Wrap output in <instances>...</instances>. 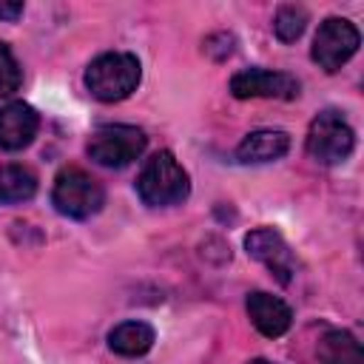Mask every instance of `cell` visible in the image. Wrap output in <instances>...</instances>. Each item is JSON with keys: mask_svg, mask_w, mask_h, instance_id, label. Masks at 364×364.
Returning a JSON list of instances; mask_svg holds the SVG:
<instances>
[{"mask_svg": "<svg viewBox=\"0 0 364 364\" xmlns=\"http://www.w3.org/2000/svg\"><path fill=\"white\" fill-rule=\"evenodd\" d=\"M142 65L128 51H105L85 68V88L100 102H119L136 91Z\"/></svg>", "mask_w": 364, "mask_h": 364, "instance_id": "6da1fadb", "label": "cell"}, {"mask_svg": "<svg viewBox=\"0 0 364 364\" xmlns=\"http://www.w3.org/2000/svg\"><path fill=\"white\" fill-rule=\"evenodd\" d=\"M136 193L151 208L179 205L191 193V176L171 151H159L142 165L136 176Z\"/></svg>", "mask_w": 364, "mask_h": 364, "instance_id": "7a4b0ae2", "label": "cell"}, {"mask_svg": "<svg viewBox=\"0 0 364 364\" xmlns=\"http://www.w3.org/2000/svg\"><path fill=\"white\" fill-rule=\"evenodd\" d=\"M51 205L68 219H91L105 205V188L88 171L68 165L57 173L51 188Z\"/></svg>", "mask_w": 364, "mask_h": 364, "instance_id": "3957f363", "label": "cell"}, {"mask_svg": "<svg viewBox=\"0 0 364 364\" xmlns=\"http://www.w3.org/2000/svg\"><path fill=\"white\" fill-rule=\"evenodd\" d=\"M355 148V131L338 111H321L307 131V154L321 165H341Z\"/></svg>", "mask_w": 364, "mask_h": 364, "instance_id": "277c9868", "label": "cell"}, {"mask_svg": "<svg viewBox=\"0 0 364 364\" xmlns=\"http://www.w3.org/2000/svg\"><path fill=\"white\" fill-rule=\"evenodd\" d=\"M145 145H148V136L142 128L125 125V122H111V125H100L91 134L88 156L105 168H122V165L139 159Z\"/></svg>", "mask_w": 364, "mask_h": 364, "instance_id": "5b68a950", "label": "cell"}, {"mask_svg": "<svg viewBox=\"0 0 364 364\" xmlns=\"http://www.w3.org/2000/svg\"><path fill=\"white\" fill-rule=\"evenodd\" d=\"M358 46H361V34L347 17H327L313 37L310 57L313 63H318V68L333 74L358 51Z\"/></svg>", "mask_w": 364, "mask_h": 364, "instance_id": "8992f818", "label": "cell"}, {"mask_svg": "<svg viewBox=\"0 0 364 364\" xmlns=\"http://www.w3.org/2000/svg\"><path fill=\"white\" fill-rule=\"evenodd\" d=\"M299 80L287 71H270V68H245L230 77V94L236 100H296L299 97Z\"/></svg>", "mask_w": 364, "mask_h": 364, "instance_id": "52a82bcc", "label": "cell"}, {"mask_svg": "<svg viewBox=\"0 0 364 364\" xmlns=\"http://www.w3.org/2000/svg\"><path fill=\"white\" fill-rule=\"evenodd\" d=\"M245 250L250 259L262 262L282 284H290L296 276V256L284 236L276 228H256L245 236Z\"/></svg>", "mask_w": 364, "mask_h": 364, "instance_id": "ba28073f", "label": "cell"}, {"mask_svg": "<svg viewBox=\"0 0 364 364\" xmlns=\"http://www.w3.org/2000/svg\"><path fill=\"white\" fill-rule=\"evenodd\" d=\"M40 131V117L28 102H6L0 105V148L3 151H23L34 142Z\"/></svg>", "mask_w": 364, "mask_h": 364, "instance_id": "9c48e42d", "label": "cell"}, {"mask_svg": "<svg viewBox=\"0 0 364 364\" xmlns=\"http://www.w3.org/2000/svg\"><path fill=\"white\" fill-rule=\"evenodd\" d=\"M247 316L253 321V327L267 336V338H279L290 330V321H293V310L279 299V296H270L264 290H253L247 293Z\"/></svg>", "mask_w": 364, "mask_h": 364, "instance_id": "30bf717a", "label": "cell"}, {"mask_svg": "<svg viewBox=\"0 0 364 364\" xmlns=\"http://www.w3.org/2000/svg\"><path fill=\"white\" fill-rule=\"evenodd\" d=\"M290 151V136L279 128H259L250 131L239 148H236V159L245 165H259V162H273L282 159Z\"/></svg>", "mask_w": 364, "mask_h": 364, "instance_id": "8fae6325", "label": "cell"}, {"mask_svg": "<svg viewBox=\"0 0 364 364\" xmlns=\"http://www.w3.org/2000/svg\"><path fill=\"white\" fill-rule=\"evenodd\" d=\"M154 338H156V333H154L151 324H145V321H122L108 333V347L117 355L136 358V355H145L154 347Z\"/></svg>", "mask_w": 364, "mask_h": 364, "instance_id": "7c38bea8", "label": "cell"}, {"mask_svg": "<svg viewBox=\"0 0 364 364\" xmlns=\"http://www.w3.org/2000/svg\"><path fill=\"white\" fill-rule=\"evenodd\" d=\"M318 361L321 364H364L361 344L347 330H327L318 338Z\"/></svg>", "mask_w": 364, "mask_h": 364, "instance_id": "4fadbf2b", "label": "cell"}, {"mask_svg": "<svg viewBox=\"0 0 364 364\" xmlns=\"http://www.w3.org/2000/svg\"><path fill=\"white\" fill-rule=\"evenodd\" d=\"M37 193V176L26 165H0V205L28 202Z\"/></svg>", "mask_w": 364, "mask_h": 364, "instance_id": "5bb4252c", "label": "cell"}, {"mask_svg": "<svg viewBox=\"0 0 364 364\" xmlns=\"http://www.w3.org/2000/svg\"><path fill=\"white\" fill-rule=\"evenodd\" d=\"M307 28V9L301 6H282L273 17V34L282 43H296Z\"/></svg>", "mask_w": 364, "mask_h": 364, "instance_id": "9a60e30c", "label": "cell"}, {"mask_svg": "<svg viewBox=\"0 0 364 364\" xmlns=\"http://www.w3.org/2000/svg\"><path fill=\"white\" fill-rule=\"evenodd\" d=\"M23 85V68L9 48V43L0 40V97H11Z\"/></svg>", "mask_w": 364, "mask_h": 364, "instance_id": "2e32d148", "label": "cell"}, {"mask_svg": "<svg viewBox=\"0 0 364 364\" xmlns=\"http://www.w3.org/2000/svg\"><path fill=\"white\" fill-rule=\"evenodd\" d=\"M23 14V3H0V20H9V23H14L17 17Z\"/></svg>", "mask_w": 364, "mask_h": 364, "instance_id": "e0dca14e", "label": "cell"}, {"mask_svg": "<svg viewBox=\"0 0 364 364\" xmlns=\"http://www.w3.org/2000/svg\"><path fill=\"white\" fill-rule=\"evenodd\" d=\"M247 364H273V361H267V358H253V361H247Z\"/></svg>", "mask_w": 364, "mask_h": 364, "instance_id": "ac0fdd59", "label": "cell"}]
</instances>
